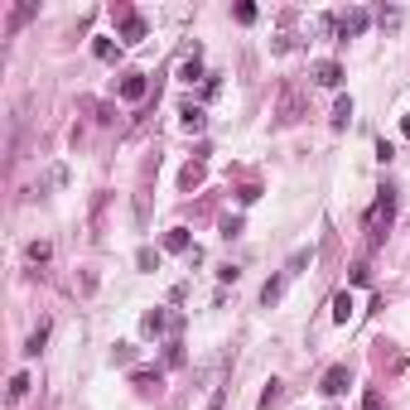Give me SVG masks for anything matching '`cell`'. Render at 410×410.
Instances as JSON below:
<instances>
[{"label": "cell", "mask_w": 410, "mask_h": 410, "mask_svg": "<svg viewBox=\"0 0 410 410\" xmlns=\"http://www.w3.org/2000/svg\"><path fill=\"white\" fill-rule=\"evenodd\" d=\"M164 246H169V251H189V232H184V227H174V232L164 237Z\"/></svg>", "instance_id": "cell-11"}, {"label": "cell", "mask_w": 410, "mask_h": 410, "mask_svg": "<svg viewBox=\"0 0 410 410\" xmlns=\"http://www.w3.org/2000/svg\"><path fill=\"white\" fill-rule=\"evenodd\" d=\"M44 338H49V324H39V328H34V333H29V343H25V353H29V357H34V353H39V348H44Z\"/></svg>", "instance_id": "cell-12"}, {"label": "cell", "mask_w": 410, "mask_h": 410, "mask_svg": "<svg viewBox=\"0 0 410 410\" xmlns=\"http://www.w3.org/2000/svg\"><path fill=\"white\" fill-rule=\"evenodd\" d=\"M179 116H184V126H189V131H198V126H203V111H198V107H184Z\"/></svg>", "instance_id": "cell-15"}, {"label": "cell", "mask_w": 410, "mask_h": 410, "mask_svg": "<svg viewBox=\"0 0 410 410\" xmlns=\"http://www.w3.org/2000/svg\"><path fill=\"white\" fill-rule=\"evenodd\" d=\"M111 362H121V367L136 362V348H131V343H116V348H111Z\"/></svg>", "instance_id": "cell-14"}, {"label": "cell", "mask_w": 410, "mask_h": 410, "mask_svg": "<svg viewBox=\"0 0 410 410\" xmlns=\"http://www.w3.org/2000/svg\"><path fill=\"white\" fill-rule=\"evenodd\" d=\"M309 261H314V246H300V251L290 256V271H285V275H300L304 266H309Z\"/></svg>", "instance_id": "cell-6"}, {"label": "cell", "mask_w": 410, "mask_h": 410, "mask_svg": "<svg viewBox=\"0 0 410 410\" xmlns=\"http://www.w3.org/2000/svg\"><path fill=\"white\" fill-rule=\"evenodd\" d=\"M314 82H319V87H338V82H343V68H338V63H314Z\"/></svg>", "instance_id": "cell-4"}, {"label": "cell", "mask_w": 410, "mask_h": 410, "mask_svg": "<svg viewBox=\"0 0 410 410\" xmlns=\"http://www.w3.org/2000/svg\"><path fill=\"white\" fill-rule=\"evenodd\" d=\"M121 97H126V102H140V97H145V73H126V82H121Z\"/></svg>", "instance_id": "cell-5"}, {"label": "cell", "mask_w": 410, "mask_h": 410, "mask_svg": "<svg viewBox=\"0 0 410 410\" xmlns=\"http://www.w3.org/2000/svg\"><path fill=\"white\" fill-rule=\"evenodd\" d=\"M160 328H164V314H160V309H155V314H145V333H160Z\"/></svg>", "instance_id": "cell-18"}, {"label": "cell", "mask_w": 410, "mask_h": 410, "mask_svg": "<svg viewBox=\"0 0 410 410\" xmlns=\"http://www.w3.org/2000/svg\"><path fill=\"white\" fill-rule=\"evenodd\" d=\"M111 15H116V25H121V34H126V44H136V39H145V20H140L136 10H126V5H116Z\"/></svg>", "instance_id": "cell-1"}, {"label": "cell", "mask_w": 410, "mask_h": 410, "mask_svg": "<svg viewBox=\"0 0 410 410\" xmlns=\"http://www.w3.org/2000/svg\"><path fill=\"white\" fill-rule=\"evenodd\" d=\"M193 78H203V68H198V58H189V63H184V82H193Z\"/></svg>", "instance_id": "cell-21"}, {"label": "cell", "mask_w": 410, "mask_h": 410, "mask_svg": "<svg viewBox=\"0 0 410 410\" xmlns=\"http://www.w3.org/2000/svg\"><path fill=\"white\" fill-rule=\"evenodd\" d=\"M348 314H353V300H348V295H338V324H348Z\"/></svg>", "instance_id": "cell-20"}, {"label": "cell", "mask_w": 410, "mask_h": 410, "mask_svg": "<svg viewBox=\"0 0 410 410\" xmlns=\"http://www.w3.org/2000/svg\"><path fill=\"white\" fill-rule=\"evenodd\" d=\"M34 15H39V5H15V15H10V25L20 29V25H29Z\"/></svg>", "instance_id": "cell-10"}, {"label": "cell", "mask_w": 410, "mask_h": 410, "mask_svg": "<svg viewBox=\"0 0 410 410\" xmlns=\"http://www.w3.org/2000/svg\"><path fill=\"white\" fill-rule=\"evenodd\" d=\"M25 256L34 261V266H44V261L54 256V246H49V242H29V251H25Z\"/></svg>", "instance_id": "cell-7"}, {"label": "cell", "mask_w": 410, "mask_h": 410, "mask_svg": "<svg viewBox=\"0 0 410 410\" xmlns=\"http://www.w3.org/2000/svg\"><path fill=\"white\" fill-rule=\"evenodd\" d=\"M136 386L140 391H155L160 386V372H136Z\"/></svg>", "instance_id": "cell-16"}, {"label": "cell", "mask_w": 410, "mask_h": 410, "mask_svg": "<svg viewBox=\"0 0 410 410\" xmlns=\"http://www.w3.org/2000/svg\"><path fill=\"white\" fill-rule=\"evenodd\" d=\"M362 410H386V401L377 396V391H367V396H362Z\"/></svg>", "instance_id": "cell-19"}, {"label": "cell", "mask_w": 410, "mask_h": 410, "mask_svg": "<svg viewBox=\"0 0 410 410\" xmlns=\"http://www.w3.org/2000/svg\"><path fill=\"white\" fill-rule=\"evenodd\" d=\"M362 29H367V10H348V15L338 20V34H343V39H353Z\"/></svg>", "instance_id": "cell-3"}, {"label": "cell", "mask_w": 410, "mask_h": 410, "mask_svg": "<svg viewBox=\"0 0 410 410\" xmlns=\"http://www.w3.org/2000/svg\"><path fill=\"white\" fill-rule=\"evenodd\" d=\"M348 382H353V372H348V367H328V372H324V396H343Z\"/></svg>", "instance_id": "cell-2"}, {"label": "cell", "mask_w": 410, "mask_h": 410, "mask_svg": "<svg viewBox=\"0 0 410 410\" xmlns=\"http://www.w3.org/2000/svg\"><path fill=\"white\" fill-rule=\"evenodd\" d=\"M348 121H353V102H348V97H343V102H338V107H333V126H338V131H343V126H348Z\"/></svg>", "instance_id": "cell-9"}, {"label": "cell", "mask_w": 410, "mask_h": 410, "mask_svg": "<svg viewBox=\"0 0 410 410\" xmlns=\"http://www.w3.org/2000/svg\"><path fill=\"white\" fill-rule=\"evenodd\" d=\"M275 401H280V382H271V386H266V391H261V410H271Z\"/></svg>", "instance_id": "cell-17"}, {"label": "cell", "mask_w": 410, "mask_h": 410, "mask_svg": "<svg viewBox=\"0 0 410 410\" xmlns=\"http://www.w3.org/2000/svg\"><path fill=\"white\" fill-rule=\"evenodd\" d=\"M280 290H285V275H275V280H266V290H261V300H266V304H275V300H280Z\"/></svg>", "instance_id": "cell-13"}, {"label": "cell", "mask_w": 410, "mask_h": 410, "mask_svg": "<svg viewBox=\"0 0 410 410\" xmlns=\"http://www.w3.org/2000/svg\"><path fill=\"white\" fill-rule=\"evenodd\" d=\"M25 391H29V377H25V372H15V377H10V406L25 401Z\"/></svg>", "instance_id": "cell-8"}]
</instances>
